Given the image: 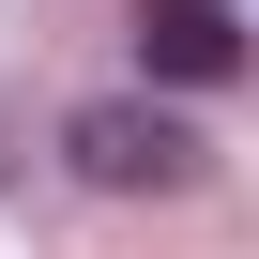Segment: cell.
Instances as JSON below:
<instances>
[{
	"label": "cell",
	"mask_w": 259,
	"mask_h": 259,
	"mask_svg": "<svg viewBox=\"0 0 259 259\" xmlns=\"http://www.w3.org/2000/svg\"><path fill=\"white\" fill-rule=\"evenodd\" d=\"M61 153H76V183H107V198H183V183H198V122H183V107H138V92H107V107L61 122Z\"/></svg>",
	"instance_id": "6da1fadb"
},
{
	"label": "cell",
	"mask_w": 259,
	"mask_h": 259,
	"mask_svg": "<svg viewBox=\"0 0 259 259\" xmlns=\"http://www.w3.org/2000/svg\"><path fill=\"white\" fill-rule=\"evenodd\" d=\"M138 61L168 92H229L244 76V16H229V0H138Z\"/></svg>",
	"instance_id": "7a4b0ae2"
}]
</instances>
